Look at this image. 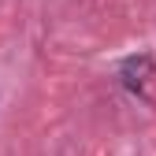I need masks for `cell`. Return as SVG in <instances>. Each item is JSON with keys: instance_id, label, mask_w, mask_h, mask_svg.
<instances>
[{"instance_id": "cell-1", "label": "cell", "mask_w": 156, "mask_h": 156, "mask_svg": "<svg viewBox=\"0 0 156 156\" xmlns=\"http://www.w3.org/2000/svg\"><path fill=\"white\" fill-rule=\"evenodd\" d=\"M149 74H152V56H130V60L119 67V78H123V86L126 89H145V82H149Z\"/></svg>"}]
</instances>
